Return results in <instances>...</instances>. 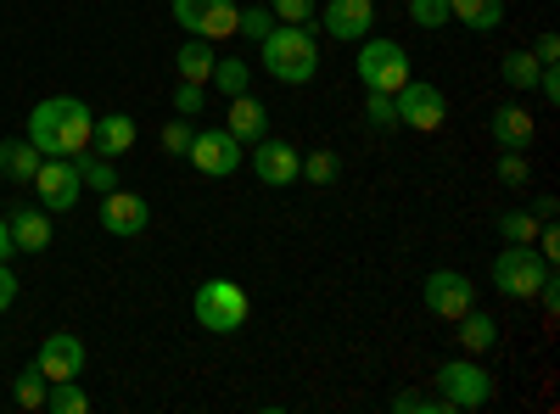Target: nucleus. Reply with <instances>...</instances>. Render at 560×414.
Instances as JSON below:
<instances>
[{"instance_id": "f257e3e1", "label": "nucleus", "mask_w": 560, "mask_h": 414, "mask_svg": "<svg viewBox=\"0 0 560 414\" xmlns=\"http://www.w3.org/2000/svg\"><path fill=\"white\" fill-rule=\"evenodd\" d=\"M90 129H96V113L79 96H45L28 113V141L39 146V157H79L90 146Z\"/></svg>"}, {"instance_id": "f03ea898", "label": "nucleus", "mask_w": 560, "mask_h": 414, "mask_svg": "<svg viewBox=\"0 0 560 414\" xmlns=\"http://www.w3.org/2000/svg\"><path fill=\"white\" fill-rule=\"evenodd\" d=\"M258 51H264V73L280 79V84H308V79L319 73V39H314V28L275 23V28L258 39Z\"/></svg>"}, {"instance_id": "7ed1b4c3", "label": "nucleus", "mask_w": 560, "mask_h": 414, "mask_svg": "<svg viewBox=\"0 0 560 414\" xmlns=\"http://www.w3.org/2000/svg\"><path fill=\"white\" fill-rule=\"evenodd\" d=\"M191 314H197V326H202V331H213V336H236V331L247 326L253 303H247V292H242L236 281H202L197 297H191Z\"/></svg>"}, {"instance_id": "20e7f679", "label": "nucleus", "mask_w": 560, "mask_h": 414, "mask_svg": "<svg viewBox=\"0 0 560 414\" xmlns=\"http://www.w3.org/2000/svg\"><path fill=\"white\" fill-rule=\"evenodd\" d=\"M438 398L448 403V414H471V409H482L488 398H493V376L482 370V358H448V364H438Z\"/></svg>"}, {"instance_id": "39448f33", "label": "nucleus", "mask_w": 560, "mask_h": 414, "mask_svg": "<svg viewBox=\"0 0 560 414\" xmlns=\"http://www.w3.org/2000/svg\"><path fill=\"white\" fill-rule=\"evenodd\" d=\"M555 274V263H544V252L538 247H504L499 258H493V286L504 292V297H516V303H527V297H538V286Z\"/></svg>"}, {"instance_id": "423d86ee", "label": "nucleus", "mask_w": 560, "mask_h": 414, "mask_svg": "<svg viewBox=\"0 0 560 414\" xmlns=\"http://www.w3.org/2000/svg\"><path fill=\"white\" fill-rule=\"evenodd\" d=\"M353 68H359L364 90H387L393 96L398 84H409V51L398 39H359V62Z\"/></svg>"}, {"instance_id": "0eeeda50", "label": "nucleus", "mask_w": 560, "mask_h": 414, "mask_svg": "<svg viewBox=\"0 0 560 414\" xmlns=\"http://www.w3.org/2000/svg\"><path fill=\"white\" fill-rule=\"evenodd\" d=\"M242 7L236 0H174V23L191 34V39H224L236 34Z\"/></svg>"}, {"instance_id": "6e6552de", "label": "nucleus", "mask_w": 560, "mask_h": 414, "mask_svg": "<svg viewBox=\"0 0 560 414\" xmlns=\"http://www.w3.org/2000/svg\"><path fill=\"white\" fill-rule=\"evenodd\" d=\"M185 163L202 168L208 179H224V174H236L247 163V146L230 129H197V141H191V152H185Z\"/></svg>"}, {"instance_id": "1a4fd4ad", "label": "nucleus", "mask_w": 560, "mask_h": 414, "mask_svg": "<svg viewBox=\"0 0 560 414\" xmlns=\"http://www.w3.org/2000/svg\"><path fill=\"white\" fill-rule=\"evenodd\" d=\"M28 186L39 191V208H45V213H62V208L79 202L84 179H79V163H73V157H39V168H34Z\"/></svg>"}, {"instance_id": "9d476101", "label": "nucleus", "mask_w": 560, "mask_h": 414, "mask_svg": "<svg viewBox=\"0 0 560 414\" xmlns=\"http://www.w3.org/2000/svg\"><path fill=\"white\" fill-rule=\"evenodd\" d=\"M393 107H398V123H409V129H420V134H432V129L443 123V113H448L443 90L427 84V79L398 84V90H393Z\"/></svg>"}, {"instance_id": "9b49d317", "label": "nucleus", "mask_w": 560, "mask_h": 414, "mask_svg": "<svg viewBox=\"0 0 560 414\" xmlns=\"http://www.w3.org/2000/svg\"><path fill=\"white\" fill-rule=\"evenodd\" d=\"M325 34H331V39H370V28H376V0H325V7H319V17H314Z\"/></svg>"}, {"instance_id": "f8f14e48", "label": "nucleus", "mask_w": 560, "mask_h": 414, "mask_svg": "<svg viewBox=\"0 0 560 414\" xmlns=\"http://www.w3.org/2000/svg\"><path fill=\"white\" fill-rule=\"evenodd\" d=\"M427 308L438 319H459L465 308H477V281L459 269H432L427 274Z\"/></svg>"}, {"instance_id": "ddd939ff", "label": "nucleus", "mask_w": 560, "mask_h": 414, "mask_svg": "<svg viewBox=\"0 0 560 414\" xmlns=\"http://www.w3.org/2000/svg\"><path fill=\"white\" fill-rule=\"evenodd\" d=\"M34 370L45 381H79L84 376V342L73 331H51L39 342V358H34Z\"/></svg>"}, {"instance_id": "4468645a", "label": "nucleus", "mask_w": 560, "mask_h": 414, "mask_svg": "<svg viewBox=\"0 0 560 414\" xmlns=\"http://www.w3.org/2000/svg\"><path fill=\"white\" fill-rule=\"evenodd\" d=\"M253 168H258V179H264V186H292V179H298V168H303V152L292 146V141H275V134H258V141H253Z\"/></svg>"}, {"instance_id": "2eb2a0df", "label": "nucleus", "mask_w": 560, "mask_h": 414, "mask_svg": "<svg viewBox=\"0 0 560 414\" xmlns=\"http://www.w3.org/2000/svg\"><path fill=\"white\" fill-rule=\"evenodd\" d=\"M147 224H152L147 197H135V191H124V186H113V191L102 197V229H107V236L129 241V236H140Z\"/></svg>"}, {"instance_id": "dca6fc26", "label": "nucleus", "mask_w": 560, "mask_h": 414, "mask_svg": "<svg viewBox=\"0 0 560 414\" xmlns=\"http://www.w3.org/2000/svg\"><path fill=\"white\" fill-rule=\"evenodd\" d=\"M488 129H493L499 152H527V146H533V134H538V123H533L527 102H504V107H493Z\"/></svg>"}, {"instance_id": "f3484780", "label": "nucleus", "mask_w": 560, "mask_h": 414, "mask_svg": "<svg viewBox=\"0 0 560 414\" xmlns=\"http://www.w3.org/2000/svg\"><path fill=\"white\" fill-rule=\"evenodd\" d=\"M135 118L129 113H102L96 118V129H90V152H96V157H124V152H135Z\"/></svg>"}, {"instance_id": "a211bd4d", "label": "nucleus", "mask_w": 560, "mask_h": 414, "mask_svg": "<svg viewBox=\"0 0 560 414\" xmlns=\"http://www.w3.org/2000/svg\"><path fill=\"white\" fill-rule=\"evenodd\" d=\"M7 224H12V247L18 252H45L57 236H51V213L45 208H18V213H7Z\"/></svg>"}, {"instance_id": "6ab92c4d", "label": "nucleus", "mask_w": 560, "mask_h": 414, "mask_svg": "<svg viewBox=\"0 0 560 414\" xmlns=\"http://www.w3.org/2000/svg\"><path fill=\"white\" fill-rule=\"evenodd\" d=\"M224 129H230V134H236V141H242V146H253V141H258V134H269V113H264V102H253V96H247V90H242V96H230V113H224Z\"/></svg>"}, {"instance_id": "aec40b11", "label": "nucleus", "mask_w": 560, "mask_h": 414, "mask_svg": "<svg viewBox=\"0 0 560 414\" xmlns=\"http://www.w3.org/2000/svg\"><path fill=\"white\" fill-rule=\"evenodd\" d=\"M459 347L471 353V358L493 353V347H499V319H493V314H477V308H465V314H459Z\"/></svg>"}, {"instance_id": "412c9836", "label": "nucleus", "mask_w": 560, "mask_h": 414, "mask_svg": "<svg viewBox=\"0 0 560 414\" xmlns=\"http://www.w3.org/2000/svg\"><path fill=\"white\" fill-rule=\"evenodd\" d=\"M34 168H39V146L28 141H0V179H12V186H28L34 179Z\"/></svg>"}, {"instance_id": "4be33fe9", "label": "nucleus", "mask_w": 560, "mask_h": 414, "mask_svg": "<svg viewBox=\"0 0 560 414\" xmlns=\"http://www.w3.org/2000/svg\"><path fill=\"white\" fill-rule=\"evenodd\" d=\"M213 39H185L179 51H174V73L179 79H191V84H208L213 79Z\"/></svg>"}, {"instance_id": "5701e85b", "label": "nucleus", "mask_w": 560, "mask_h": 414, "mask_svg": "<svg viewBox=\"0 0 560 414\" xmlns=\"http://www.w3.org/2000/svg\"><path fill=\"white\" fill-rule=\"evenodd\" d=\"M448 17L477 34H493L504 23V0H448Z\"/></svg>"}, {"instance_id": "b1692460", "label": "nucleus", "mask_w": 560, "mask_h": 414, "mask_svg": "<svg viewBox=\"0 0 560 414\" xmlns=\"http://www.w3.org/2000/svg\"><path fill=\"white\" fill-rule=\"evenodd\" d=\"M499 73H504V84L516 90V96H533L544 68H538V57H533V51H504V57H499Z\"/></svg>"}, {"instance_id": "393cba45", "label": "nucleus", "mask_w": 560, "mask_h": 414, "mask_svg": "<svg viewBox=\"0 0 560 414\" xmlns=\"http://www.w3.org/2000/svg\"><path fill=\"white\" fill-rule=\"evenodd\" d=\"M73 163H79V179H84V191H96V197H107V191L118 186V168H113V157H96V152L84 146V152H79Z\"/></svg>"}, {"instance_id": "a878e982", "label": "nucleus", "mask_w": 560, "mask_h": 414, "mask_svg": "<svg viewBox=\"0 0 560 414\" xmlns=\"http://www.w3.org/2000/svg\"><path fill=\"white\" fill-rule=\"evenodd\" d=\"M208 84L219 90V96H242V90L253 84V62H247V57H219Z\"/></svg>"}, {"instance_id": "bb28decb", "label": "nucleus", "mask_w": 560, "mask_h": 414, "mask_svg": "<svg viewBox=\"0 0 560 414\" xmlns=\"http://www.w3.org/2000/svg\"><path fill=\"white\" fill-rule=\"evenodd\" d=\"M337 174H342V157L337 152H303V168H298V179H308V186H337Z\"/></svg>"}, {"instance_id": "cd10ccee", "label": "nucleus", "mask_w": 560, "mask_h": 414, "mask_svg": "<svg viewBox=\"0 0 560 414\" xmlns=\"http://www.w3.org/2000/svg\"><path fill=\"white\" fill-rule=\"evenodd\" d=\"M499 236H504L510 247H533V241H538V218H533L527 208H510V213H499Z\"/></svg>"}, {"instance_id": "c85d7f7f", "label": "nucleus", "mask_w": 560, "mask_h": 414, "mask_svg": "<svg viewBox=\"0 0 560 414\" xmlns=\"http://www.w3.org/2000/svg\"><path fill=\"white\" fill-rule=\"evenodd\" d=\"M45 409H51V414H84L90 398H84L79 381H51V392H45Z\"/></svg>"}, {"instance_id": "c756f323", "label": "nucleus", "mask_w": 560, "mask_h": 414, "mask_svg": "<svg viewBox=\"0 0 560 414\" xmlns=\"http://www.w3.org/2000/svg\"><path fill=\"white\" fill-rule=\"evenodd\" d=\"M45 392H51V381H45V376L34 370V364H28V370L12 381V398H18V409H45Z\"/></svg>"}, {"instance_id": "7c9ffc66", "label": "nucleus", "mask_w": 560, "mask_h": 414, "mask_svg": "<svg viewBox=\"0 0 560 414\" xmlns=\"http://www.w3.org/2000/svg\"><path fill=\"white\" fill-rule=\"evenodd\" d=\"M499 186L504 191H522L527 186V179H533V163H527V152H499Z\"/></svg>"}, {"instance_id": "2f4dec72", "label": "nucleus", "mask_w": 560, "mask_h": 414, "mask_svg": "<svg viewBox=\"0 0 560 414\" xmlns=\"http://www.w3.org/2000/svg\"><path fill=\"white\" fill-rule=\"evenodd\" d=\"M269 12H275V23L314 28V17H319V0H269Z\"/></svg>"}, {"instance_id": "473e14b6", "label": "nucleus", "mask_w": 560, "mask_h": 414, "mask_svg": "<svg viewBox=\"0 0 560 414\" xmlns=\"http://www.w3.org/2000/svg\"><path fill=\"white\" fill-rule=\"evenodd\" d=\"M393 414H448L438 392H393Z\"/></svg>"}, {"instance_id": "72a5a7b5", "label": "nucleus", "mask_w": 560, "mask_h": 414, "mask_svg": "<svg viewBox=\"0 0 560 414\" xmlns=\"http://www.w3.org/2000/svg\"><path fill=\"white\" fill-rule=\"evenodd\" d=\"M364 123L370 129H393L398 123V107H393L387 90H370V96H364Z\"/></svg>"}, {"instance_id": "f704fd0d", "label": "nucleus", "mask_w": 560, "mask_h": 414, "mask_svg": "<svg viewBox=\"0 0 560 414\" xmlns=\"http://www.w3.org/2000/svg\"><path fill=\"white\" fill-rule=\"evenodd\" d=\"M174 113H179V118H197V113H208V84L179 79V90H174Z\"/></svg>"}, {"instance_id": "c9c22d12", "label": "nucleus", "mask_w": 560, "mask_h": 414, "mask_svg": "<svg viewBox=\"0 0 560 414\" xmlns=\"http://www.w3.org/2000/svg\"><path fill=\"white\" fill-rule=\"evenodd\" d=\"M409 23H415V28H443V23H454V17H448V0H409Z\"/></svg>"}, {"instance_id": "e433bc0d", "label": "nucleus", "mask_w": 560, "mask_h": 414, "mask_svg": "<svg viewBox=\"0 0 560 414\" xmlns=\"http://www.w3.org/2000/svg\"><path fill=\"white\" fill-rule=\"evenodd\" d=\"M269 28H275V12H269V7H242V17H236V34H247V39L258 45Z\"/></svg>"}, {"instance_id": "4c0bfd02", "label": "nucleus", "mask_w": 560, "mask_h": 414, "mask_svg": "<svg viewBox=\"0 0 560 414\" xmlns=\"http://www.w3.org/2000/svg\"><path fill=\"white\" fill-rule=\"evenodd\" d=\"M191 141H197V129L185 123V118L163 123V152H168V157H185V152H191Z\"/></svg>"}, {"instance_id": "58836bf2", "label": "nucleus", "mask_w": 560, "mask_h": 414, "mask_svg": "<svg viewBox=\"0 0 560 414\" xmlns=\"http://www.w3.org/2000/svg\"><path fill=\"white\" fill-rule=\"evenodd\" d=\"M533 57H538V68L560 62V39H555V34H538V39H533Z\"/></svg>"}, {"instance_id": "ea45409f", "label": "nucleus", "mask_w": 560, "mask_h": 414, "mask_svg": "<svg viewBox=\"0 0 560 414\" xmlns=\"http://www.w3.org/2000/svg\"><path fill=\"white\" fill-rule=\"evenodd\" d=\"M538 96H544V102H549V107H555V102H560V73H555V62H549V68H544V73H538Z\"/></svg>"}, {"instance_id": "a19ab883", "label": "nucleus", "mask_w": 560, "mask_h": 414, "mask_svg": "<svg viewBox=\"0 0 560 414\" xmlns=\"http://www.w3.org/2000/svg\"><path fill=\"white\" fill-rule=\"evenodd\" d=\"M12 303H18V274H12L7 263H0V314H7Z\"/></svg>"}, {"instance_id": "79ce46f5", "label": "nucleus", "mask_w": 560, "mask_h": 414, "mask_svg": "<svg viewBox=\"0 0 560 414\" xmlns=\"http://www.w3.org/2000/svg\"><path fill=\"white\" fill-rule=\"evenodd\" d=\"M538 303H544V314H549V319L560 314V286H555V274H549L544 286H538Z\"/></svg>"}, {"instance_id": "37998d69", "label": "nucleus", "mask_w": 560, "mask_h": 414, "mask_svg": "<svg viewBox=\"0 0 560 414\" xmlns=\"http://www.w3.org/2000/svg\"><path fill=\"white\" fill-rule=\"evenodd\" d=\"M527 213H533L538 224H555V213H560V202H555V197H538V202H533Z\"/></svg>"}, {"instance_id": "c03bdc74", "label": "nucleus", "mask_w": 560, "mask_h": 414, "mask_svg": "<svg viewBox=\"0 0 560 414\" xmlns=\"http://www.w3.org/2000/svg\"><path fill=\"white\" fill-rule=\"evenodd\" d=\"M18 247H12V224H7V213H0V263H7Z\"/></svg>"}]
</instances>
